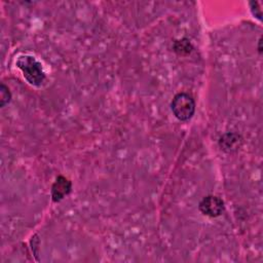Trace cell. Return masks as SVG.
<instances>
[{"mask_svg": "<svg viewBox=\"0 0 263 263\" xmlns=\"http://www.w3.org/2000/svg\"><path fill=\"white\" fill-rule=\"evenodd\" d=\"M16 67L23 72L25 79L34 86H40L45 79L42 65L32 55H20L15 62Z\"/></svg>", "mask_w": 263, "mask_h": 263, "instance_id": "obj_1", "label": "cell"}, {"mask_svg": "<svg viewBox=\"0 0 263 263\" xmlns=\"http://www.w3.org/2000/svg\"><path fill=\"white\" fill-rule=\"evenodd\" d=\"M171 109L177 119L180 121H187L195 112L194 99L187 92H179L173 98L171 102Z\"/></svg>", "mask_w": 263, "mask_h": 263, "instance_id": "obj_2", "label": "cell"}, {"mask_svg": "<svg viewBox=\"0 0 263 263\" xmlns=\"http://www.w3.org/2000/svg\"><path fill=\"white\" fill-rule=\"evenodd\" d=\"M198 209L204 216L215 218V217H219L223 213L224 202L218 196L208 195L200 200L198 204Z\"/></svg>", "mask_w": 263, "mask_h": 263, "instance_id": "obj_3", "label": "cell"}, {"mask_svg": "<svg viewBox=\"0 0 263 263\" xmlns=\"http://www.w3.org/2000/svg\"><path fill=\"white\" fill-rule=\"evenodd\" d=\"M72 189V183L64 176L57 177L54 183L51 186V199L54 202L61 201L66 197Z\"/></svg>", "mask_w": 263, "mask_h": 263, "instance_id": "obj_4", "label": "cell"}, {"mask_svg": "<svg viewBox=\"0 0 263 263\" xmlns=\"http://www.w3.org/2000/svg\"><path fill=\"white\" fill-rule=\"evenodd\" d=\"M241 142H242V139L238 134L226 133L223 136H221L219 140V146L223 151L227 153H231L239 149Z\"/></svg>", "mask_w": 263, "mask_h": 263, "instance_id": "obj_5", "label": "cell"}, {"mask_svg": "<svg viewBox=\"0 0 263 263\" xmlns=\"http://www.w3.org/2000/svg\"><path fill=\"white\" fill-rule=\"evenodd\" d=\"M191 43L187 39H181L175 42L174 44V49L176 52L180 54H186L191 51Z\"/></svg>", "mask_w": 263, "mask_h": 263, "instance_id": "obj_6", "label": "cell"}, {"mask_svg": "<svg viewBox=\"0 0 263 263\" xmlns=\"http://www.w3.org/2000/svg\"><path fill=\"white\" fill-rule=\"evenodd\" d=\"M11 99V93L9 91V88L1 83V86H0V106L1 107H4L7 103H9Z\"/></svg>", "mask_w": 263, "mask_h": 263, "instance_id": "obj_7", "label": "cell"}, {"mask_svg": "<svg viewBox=\"0 0 263 263\" xmlns=\"http://www.w3.org/2000/svg\"><path fill=\"white\" fill-rule=\"evenodd\" d=\"M258 5H259V3H258L257 1H252V2H250L251 11H252L253 15H254L255 17H257L258 20L261 21V18H262V10H261V8H259Z\"/></svg>", "mask_w": 263, "mask_h": 263, "instance_id": "obj_8", "label": "cell"}]
</instances>
